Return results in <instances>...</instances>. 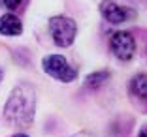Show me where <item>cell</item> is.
I'll return each instance as SVG.
<instances>
[{"label":"cell","mask_w":147,"mask_h":137,"mask_svg":"<svg viewBox=\"0 0 147 137\" xmlns=\"http://www.w3.org/2000/svg\"><path fill=\"white\" fill-rule=\"evenodd\" d=\"M74 137H96V135H92L91 132H78Z\"/></svg>","instance_id":"10"},{"label":"cell","mask_w":147,"mask_h":137,"mask_svg":"<svg viewBox=\"0 0 147 137\" xmlns=\"http://www.w3.org/2000/svg\"><path fill=\"white\" fill-rule=\"evenodd\" d=\"M138 137H147V126H145V128H142V132L138 133Z\"/></svg>","instance_id":"11"},{"label":"cell","mask_w":147,"mask_h":137,"mask_svg":"<svg viewBox=\"0 0 147 137\" xmlns=\"http://www.w3.org/2000/svg\"><path fill=\"white\" fill-rule=\"evenodd\" d=\"M126 2H132V4H142L143 0H126Z\"/></svg>","instance_id":"12"},{"label":"cell","mask_w":147,"mask_h":137,"mask_svg":"<svg viewBox=\"0 0 147 137\" xmlns=\"http://www.w3.org/2000/svg\"><path fill=\"white\" fill-rule=\"evenodd\" d=\"M23 32V23L15 13H6L0 17V34L2 36H19Z\"/></svg>","instance_id":"7"},{"label":"cell","mask_w":147,"mask_h":137,"mask_svg":"<svg viewBox=\"0 0 147 137\" xmlns=\"http://www.w3.org/2000/svg\"><path fill=\"white\" fill-rule=\"evenodd\" d=\"M49 34H51L55 45L59 47H70L78 34V25L76 21L64 15H57L49 21Z\"/></svg>","instance_id":"2"},{"label":"cell","mask_w":147,"mask_h":137,"mask_svg":"<svg viewBox=\"0 0 147 137\" xmlns=\"http://www.w3.org/2000/svg\"><path fill=\"white\" fill-rule=\"evenodd\" d=\"M128 98L138 111L147 113V73H136L130 79Z\"/></svg>","instance_id":"6"},{"label":"cell","mask_w":147,"mask_h":137,"mask_svg":"<svg viewBox=\"0 0 147 137\" xmlns=\"http://www.w3.org/2000/svg\"><path fill=\"white\" fill-rule=\"evenodd\" d=\"M11 137H28L26 133H15V135H11Z\"/></svg>","instance_id":"13"},{"label":"cell","mask_w":147,"mask_h":137,"mask_svg":"<svg viewBox=\"0 0 147 137\" xmlns=\"http://www.w3.org/2000/svg\"><path fill=\"white\" fill-rule=\"evenodd\" d=\"M109 51L113 53V56L123 62L134 58L136 55V39L134 36L126 32V30H117L109 36Z\"/></svg>","instance_id":"4"},{"label":"cell","mask_w":147,"mask_h":137,"mask_svg":"<svg viewBox=\"0 0 147 137\" xmlns=\"http://www.w3.org/2000/svg\"><path fill=\"white\" fill-rule=\"evenodd\" d=\"M36 115V90L32 85L21 83L9 92L4 105V118L8 124L19 130L30 128Z\"/></svg>","instance_id":"1"},{"label":"cell","mask_w":147,"mask_h":137,"mask_svg":"<svg viewBox=\"0 0 147 137\" xmlns=\"http://www.w3.org/2000/svg\"><path fill=\"white\" fill-rule=\"evenodd\" d=\"M2 79H4V72H2V68H0V83H2Z\"/></svg>","instance_id":"14"},{"label":"cell","mask_w":147,"mask_h":137,"mask_svg":"<svg viewBox=\"0 0 147 137\" xmlns=\"http://www.w3.org/2000/svg\"><path fill=\"white\" fill-rule=\"evenodd\" d=\"M109 79V70H98V72H92L85 77V86L89 90H96L102 85H106Z\"/></svg>","instance_id":"8"},{"label":"cell","mask_w":147,"mask_h":137,"mask_svg":"<svg viewBox=\"0 0 147 137\" xmlns=\"http://www.w3.org/2000/svg\"><path fill=\"white\" fill-rule=\"evenodd\" d=\"M42 68L49 77L57 79L61 83H72L78 77L76 68H72L68 64L66 56H62V55H47L42 60Z\"/></svg>","instance_id":"3"},{"label":"cell","mask_w":147,"mask_h":137,"mask_svg":"<svg viewBox=\"0 0 147 137\" xmlns=\"http://www.w3.org/2000/svg\"><path fill=\"white\" fill-rule=\"evenodd\" d=\"M0 4H2V0H0Z\"/></svg>","instance_id":"15"},{"label":"cell","mask_w":147,"mask_h":137,"mask_svg":"<svg viewBox=\"0 0 147 137\" xmlns=\"http://www.w3.org/2000/svg\"><path fill=\"white\" fill-rule=\"evenodd\" d=\"M100 13L109 25H123V23L132 21L136 17L132 8L117 4L115 0H102L100 2Z\"/></svg>","instance_id":"5"},{"label":"cell","mask_w":147,"mask_h":137,"mask_svg":"<svg viewBox=\"0 0 147 137\" xmlns=\"http://www.w3.org/2000/svg\"><path fill=\"white\" fill-rule=\"evenodd\" d=\"M2 4H4L9 11H15V9L23 4V0H2Z\"/></svg>","instance_id":"9"}]
</instances>
